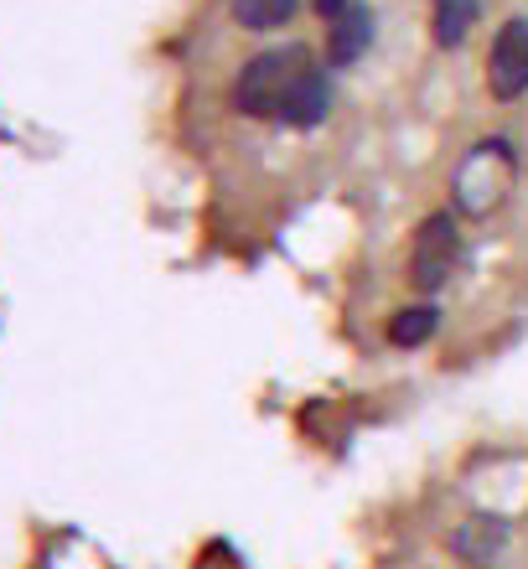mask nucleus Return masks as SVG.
I'll list each match as a JSON object with an SVG mask.
<instances>
[{
    "label": "nucleus",
    "instance_id": "20e7f679",
    "mask_svg": "<svg viewBox=\"0 0 528 569\" xmlns=\"http://www.w3.org/2000/svg\"><path fill=\"white\" fill-rule=\"evenodd\" d=\"M487 93L498 104H518L528 93V16H508L487 47Z\"/></svg>",
    "mask_w": 528,
    "mask_h": 569
},
{
    "label": "nucleus",
    "instance_id": "1a4fd4ad",
    "mask_svg": "<svg viewBox=\"0 0 528 569\" xmlns=\"http://www.w3.org/2000/svg\"><path fill=\"white\" fill-rule=\"evenodd\" d=\"M477 16H482V0H430V37H436L440 52L467 47Z\"/></svg>",
    "mask_w": 528,
    "mask_h": 569
},
{
    "label": "nucleus",
    "instance_id": "f03ea898",
    "mask_svg": "<svg viewBox=\"0 0 528 569\" xmlns=\"http://www.w3.org/2000/svg\"><path fill=\"white\" fill-rule=\"evenodd\" d=\"M311 47L301 42H286V47H265L255 58L243 62L233 83H228V109L239 114V120H280V104H286V93L296 89V78L311 68Z\"/></svg>",
    "mask_w": 528,
    "mask_h": 569
},
{
    "label": "nucleus",
    "instance_id": "6e6552de",
    "mask_svg": "<svg viewBox=\"0 0 528 569\" xmlns=\"http://www.w3.org/2000/svg\"><path fill=\"white\" fill-rule=\"evenodd\" d=\"M440 337V306L436 300H409L399 311H389L383 321V342L399 347V352H420Z\"/></svg>",
    "mask_w": 528,
    "mask_h": 569
},
{
    "label": "nucleus",
    "instance_id": "f257e3e1",
    "mask_svg": "<svg viewBox=\"0 0 528 569\" xmlns=\"http://www.w3.org/2000/svg\"><path fill=\"white\" fill-rule=\"evenodd\" d=\"M524 181V156L508 136H482L451 166V212L461 223H487L514 202Z\"/></svg>",
    "mask_w": 528,
    "mask_h": 569
},
{
    "label": "nucleus",
    "instance_id": "0eeeda50",
    "mask_svg": "<svg viewBox=\"0 0 528 569\" xmlns=\"http://www.w3.org/2000/svg\"><path fill=\"white\" fill-rule=\"evenodd\" d=\"M373 37H378L373 6L352 0L348 11H337L332 21H327V62H332V68H352L358 58H368Z\"/></svg>",
    "mask_w": 528,
    "mask_h": 569
},
{
    "label": "nucleus",
    "instance_id": "39448f33",
    "mask_svg": "<svg viewBox=\"0 0 528 569\" xmlns=\"http://www.w3.org/2000/svg\"><path fill=\"white\" fill-rule=\"evenodd\" d=\"M514 543V523L502 512H471L451 528V555L467 569H492Z\"/></svg>",
    "mask_w": 528,
    "mask_h": 569
},
{
    "label": "nucleus",
    "instance_id": "423d86ee",
    "mask_svg": "<svg viewBox=\"0 0 528 569\" xmlns=\"http://www.w3.org/2000/svg\"><path fill=\"white\" fill-rule=\"evenodd\" d=\"M332 104H337V89H332V73H327V62H311L301 78H296V89L286 93V104H280V120L286 130H321V124L332 120Z\"/></svg>",
    "mask_w": 528,
    "mask_h": 569
},
{
    "label": "nucleus",
    "instance_id": "7ed1b4c3",
    "mask_svg": "<svg viewBox=\"0 0 528 569\" xmlns=\"http://www.w3.org/2000/svg\"><path fill=\"white\" fill-rule=\"evenodd\" d=\"M461 264H467V223L451 208L425 212L415 239H409V264H405L409 290H420V300H436L461 274Z\"/></svg>",
    "mask_w": 528,
    "mask_h": 569
},
{
    "label": "nucleus",
    "instance_id": "9b49d317",
    "mask_svg": "<svg viewBox=\"0 0 528 569\" xmlns=\"http://www.w3.org/2000/svg\"><path fill=\"white\" fill-rule=\"evenodd\" d=\"M348 6H352V0H317V11H321V16H327V21H332V16H337V11H348Z\"/></svg>",
    "mask_w": 528,
    "mask_h": 569
},
{
    "label": "nucleus",
    "instance_id": "9d476101",
    "mask_svg": "<svg viewBox=\"0 0 528 569\" xmlns=\"http://www.w3.org/2000/svg\"><path fill=\"white\" fill-rule=\"evenodd\" d=\"M296 11H301V0H233V21H239L243 31H280L296 21Z\"/></svg>",
    "mask_w": 528,
    "mask_h": 569
}]
</instances>
